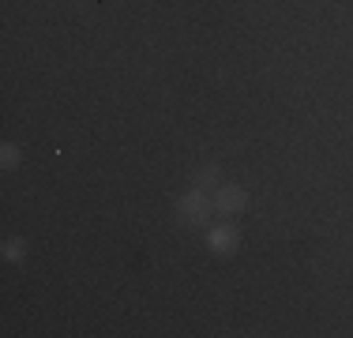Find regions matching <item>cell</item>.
<instances>
[{"mask_svg": "<svg viewBox=\"0 0 353 338\" xmlns=\"http://www.w3.org/2000/svg\"><path fill=\"white\" fill-rule=\"evenodd\" d=\"M211 215H214V199L207 196L199 184H192V188L176 199V218H181L184 226H192V230H203V226L211 222Z\"/></svg>", "mask_w": 353, "mask_h": 338, "instance_id": "cell-1", "label": "cell"}, {"mask_svg": "<svg viewBox=\"0 0 353 338\" xmlns=\"http://www.w3.org/2000/svg\"><path fill=\"white\" fill-rule=\"evenodd\" d=\"M211 199H214V215H222V218H237L248 210V192L241 184H218V192Z\"/></svg>", "mask_w": 353, "mask_h": 338, "instance_id": "cell-2", "label": "cell"}, {"mask_svg": "<svg viewBox=\"0 0 353 338\" xmlns=\"http://www.w3.org/2000/svg\"><path fill=\"white\" fill-rule=\"evenodd\" d=\"M207 248H211L214 256H233V252L241 248V233L233 230L230 222H222V226H214V230L207 233Z\"/></svg>", "mask_w": 353, "mask_h": 338, "instance_id": "cell-3", "label": "cell"}, {"mask_svg": "<svg viewBox=\"0 0 353 338\" xmlns=\"http://www.w3.org/2000/svg\"><path fill=\"white\" fill-rule=\"evenodd\" d=\"M192 181H196L199 188H211V184H218V181H222V166H218V162H207V166H199Z\"/></svg>", "mask_w": 353, "mask_h": 338, "instance_id": "cell-4", "label": "cell"}, {"mask_svg": "<svg viewBox=\"0 0 353 338\" xmlns=\"http://www.w3.org/2000/svg\"><path fill=\"white\" fill-rule=\"evenodd\" d=\"M19 162H23V150L15 147V143H4V147H0V166H4V169H19Z\"/></svg>", "mask_w": 353, "mask_h": 338, "instance_id": "cell-5", "label": "cell"}, {"mask_svg": "<svg viewBox=\"0 0 353 338\" xmlns=\"http://www.w3.org/2000/svg\"><path fill=\"white\" fill-rule=\"evenodd\" d=\"M23 256H27V244H23L19 237H12V241L4 244V259H12V264H19Z\"/></svg>", "mask_w": 353, "mask_h": 338, "instance_id": "cell-6", "label": "cell"}]
</instances>
